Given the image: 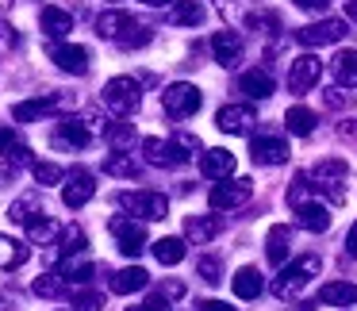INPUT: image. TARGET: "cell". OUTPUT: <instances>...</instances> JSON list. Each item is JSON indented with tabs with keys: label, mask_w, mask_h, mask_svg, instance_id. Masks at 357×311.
<instances>
[{
	"label": "cell",
	"mask_w": 357,
	"mask_h": 311,
	"mask_svg": "<svg viewBox=\"0 0 357 311\" xmlns=\"http://www.w3.org/2000/svg\"><path fill=\"white\" fill-rule=\"evenodd\" d=\"M96 35L100 39H112V43H119V47H142V43L150 39V31L139 24V20L131 16V12H119V8H112V12H104L100 20H96Z\"/></svg>",
	"instance_id": "cell-1"
},
{
	"label": "cell",
	"mask_w": 357,
	"mask_h": 311,
	"mask_svg": "<svg viewBox=\"0 0 357 311\" xmlns=\"http://www.w3.org/2000/svg\"><path fill=\"white\" fill-rule=\"evenodd\" d=\"M185 150H200V142L181 135V139H142V158L158 169H173V165H185L188 154Z\"/></svg>",
	"instance_id": "cell-2"
},
{
	"label": "cell",
	"mask_w": 357,
	"mask_h": 311,
	"mask_svg": "<svg viewBox=\"0 0 357 311\" xmlns=\"http://www.w3.org/2000/svg\"><path fill=\"white\" fill-rule=\"evenodd\" d=\"M323 269V261H319L315 254H307V257H296L292 265H284L280 269V277L273 280V292L280 296V300H292V296H300L303 292V285H307L315 273Z\"/></svg>",
	"instance_id": "cell-3"
},
{
	"label": "cell",
	"mask_w": 357,
	"mask_h": 311,
	"mask_svg": "<svg viewBox=\"0 0 357 311\" xmlns=\"http://www.w3.org/2000/svg\"><path fill=\"white\" fill-rule=\"evenodd\" d=\"M139 104H142V89L135 77H112L104 85V108L116 112V116H131Z\"/></svg>",
	"instance_id": "cell-4"
},
{
	"label": "cell",
	"mask_w": 357,
	"mask_h": 311,
	"mask_svg": "<svg viewBox=\"0 0 357 311\" xmlns=\"http://www.w3.org/2000/svg\"><path fill=\"white\" fill-rule=\"evenodd\" d=\"M200 104H204V93L196 85H188V81H173V85L162 93V108L169 112L173 119L196 116V112H200Z\"/></svg>",
	"instance_id": "cell-5"
},
{
	"label": "cell",
	"mask_w": 357,
	"mask_h": 311,
	"mask_svg": "<svg viewBox=\"0 0 357 311\" xmlns=\"http://www.w3.org/2000/svg\"><path fill=\"white\" fill-rule=\"evenodd\" d=\"M119 208L139 219H150V223L169 215V200L162 192H119Z\"/></svg>",
	"instance_id": "cell-6"
},
{
	"label": "cell",
	"mask_w": 357,
	"mask_h": 311,
	"mask_svg": "<svg viewBox=\"0 0 357 311\" xmlns=\"http://www.w3.org/2000/svg\"><path fill=\"white\" fill-rule=\"evenodd\" d=\"M349 35V27H346V20H315V24H307V27H300L296 31V43H303V47H331V43H342Z\"/></svg>",
	"instance_id": "cell-7"
},
{
	"label": "cell",
	"mask_w": 357,
	"mask_h": 311,
	"mask_svg": "<svg viewBox=\"0 0 357 311\" xmlns=\"http://www.w3.org/2000/svg\"><path fill=\"white\" fill-rule=\"evenodd\" d=\"M112 238H116V246H119V254H127V257H139L142 250H146V227H142V219H112Z\"/></svg>",
	"instance_id": "cell-8"
},
{
	"label": "cell",
	"mask_w": 357,
	"mask_h": 311,
	"mask_svg": "<svg viewBox=\"0 0 357 311\" xmlns=\"http://www.w3.org/2000/svg\"><path fill=\"white\" fill-rule=\"evenodd\" d=\"M250 196H254V181L250 177H238V181L227 177L223 185H215L208 192V204H211V211H231V208H238V204H246Z\"/></svg>",
	"instance_id": "cell-9"
},
{
	"label": "cell",
	"mask_w": 357,
	"mask_h": 311,
	"mask_svg": "<svg viewBox=\"0 0 357 311\" xmlns=\"http://www.w3.org/2000/svg\"><path fill=\"white\" fill-rule=\"evenodd\" d=\"M346 177H349V165L342 162V158H326V162H319L315 169L307 173L311 188H319V192H326V188H331L334 200H342V181H346Z\"/></svg>",
	"instance_id": "cell-10"
},
{
	"label": "cell",
	"mask_w": 357,
	"mask_h": 311,
	"mask_svg": "<svg viewBox=\"0 0 357 311\" xmlns=\"http://www.w3.org/2000/svg\"><path fill=\"white\" fill-rule=\"evenodd\" d=\"M319 77H323V62H319L315 54H300L292 62V70H288V89H292L296 96L311 93V89L319 85Z\"/></svg>",
	"instance_id": "cell-11"
},
{
	"label": "cell",
	"mask_w": 357,
	"mask_h": 311,
	"mask_svg": "<svg viewBox=\"0 0 357 311\" xmlns=\"http://www.w3.org/2000/svg\"><path fill=\"white\" fill-rule=\"evenodd\" d=\"M250 154H254L257 165H284L292 150H288L284 139H277V135L265 131V135H254V139H250Z\"/></svg>",
	"instance_id": "cell-12"
},
{
	"label": "cell",
	"mask_w": 357,
	"mask_h": 311,
	"mask_svg": "<svg viewBox=\"0 0 357 311\" xmlns=\"http://www.w3.org/2000/svg\"><path fill=\"white\" fill-rule=\"evenodd\" d=\"M93 192H96L93 173H89V169H73V173H70V181L62 185V204L77 211V208H85V204L93 200Z\"/></svg>",
	"instance_id": "cell-13"
},
{
	"label": "cell",
	"mask_w": 357,
	"mask_h": 311,
	"mask_svg": "<svg viewBox=\"0 0 357 311\" xmlns=\"http://www.w3.org/2000/svg\"><path fill=\"white\" fill-rule=\"evenodd\" d=\"M254 123H257V112L250 108V104H227V108H219V116H215V127L223 135H246Z\"/></svg>",
	"instance_id": "cell-14"
},
{
	"label": "cell",
	"mask_w": 357,
	"mask_h": 311,
	"mask_svg": "<svg viewBox=\"0 0 357 311\" xmlns=\"http://www.w3.org/2000/svg\"><path fill=\"white\" fill-rule=\"evenodd\" d=\"M47 54L62 73H85L89 70V50L77 47V43H54V47H47Z\"/></svg>",
	"instance_id": "cell-15"
},
{
	"label": "cell",
	"mask_w": 357,
	"mask_h": 311,
	"mask_svg": "<svg viewBox=\"0 0 357 311\" xmlns=\"http://www.w3.org/2000/svg\"><path fill=\"white\" fill-rule=\"evenodd\" d=\"M89 142H93V127L85 123V119H62V123H54V146H66V150H85Z\"/></svg>",
	"instance_id": "cell-16"
},
{
	"label": "cell",
	"mask_w": 357,
	"mask_h": 311,
	"mask_svg": "<svg viewBox=\"0 0 357 311\" xmlns=\"http://www.w3.org/2000/svg\"><path fill=\"white\" fill-rule=\"evenodd\" d=\"M200 173H204V177H211V181L234 177V154H231V150H223V146L204 150V154H200Z\"/></svg>",
	"instance_id": "cell-17"
},
{
	"label": "cell",
	"mask_w": 357,
	"mask_h": 311,
	"mask_svg": "<svg viewBox=\"0 0 357 311\" xmlns=\"http://www.w3.org/2000/svg\"><path fill=\"white\" fill-rule=\"evenodd\" d=\"M58 104H62V96L47 93V96H35V100H20L16 108H12V119L16 123H35L39 116H47V112H54Z\"/></svg>",
	"instance_id": "cell-18"
},
{
	"label": "cell",
	"mask_w": 357,
	"mask_h": 311,
	"mask_svg": "<svg viewBox=\"0 0 357 311\" xmlns=\"http://www.w3.org/2000/svg\"><path fill=\"white\" fill-rule=\"evenodd\" d=\"M273 89H277V85H273V77L265 70H246L238 77V93L246 96V100H269Z\"/></svg>",
	"instance_id": "cell-19"
},
{
	"label": "cell",
	"mask_w": 357,
	"mask_h": 311,
	"mask_svg": "<svg viewBox=\"0 0 357 311\" xmlns=\"http://www.w3.org/2000/svg\"><path fill=\"white\" fill-rule=\"evenodd\" d=\"M39 27H43L47 39H66V35L73 31V16L66 8H54V4H50V8L39 12Z\"/></svg>",
	"instance_id": "cell-20"
},
{
	"label": "cell",
	"mask_w": 357,
	"mask_h": 311,
	"mask_svg": "<svg viewBox=\"0 0 357 311\" xmlns=\"http://www.w3.org/2000/svg\"><path fill=\"white\" fill-rule=\"evenodd\" d=\"M146 280H150V273L146 269H139V265H127V269H119V273H112V292L116 296H131V292H142L146 288Z\"/></svg>",
	"instance_id": "cell-21"
},
{
	"label": "cell",
	"mask_w": 357,
	"mask_h": 311,
	"mask_svg": "<svg viewBox=\"0 0 357 311\" xmlns=\"http://www.w3.org/2000/svg\"><path fill=\"white\" fill-rule=\"evenodd\" d=\"M319 303H326V308H349V303H357V285L331 280V285L319 288Z\"/></svg>",
	"instance_id": "cell-22"
},
{
	"label": "cell",
	"mask_w": 357,
	"mask_h": 311,
	"mask_svg": "<svg viewBox=\"0 0 357 311\" xmlns=\"http://www.w3.org/2000/svg\"><path fill=\"white\" fill-rule=\"evenodd\" d=\"M219 234V219L215 215H188L185 219V238L196 242V246H208Z\"/></svg>",
	"instance_id": "cell-23"
},
{
	"label": "cell",
	"mask_w": 357,
	"mask_h": 311,
	"mask_svg": "<svg viewBox=\"0 0 357 311\" xmlns=\"http://www.w3.org/2000/svg\"><path fill=\"white\" fill-rule=\"evenodd\" d=\"M211 54H215L219 66H234L242 58V39L234 31H215V39H211Z\"/></svg>",
	"instance_id": "cell-24"
},
{
	"label": "cell",
	"mask_w": 357,
	"mask_h": 311,
	"mask_svg": "<svg viewBox=\"0 0 357 311\" xmlns=\"http://www.w3.org/2000/svg\"><path fill=\"white\" fill-rule=\"evenodd\" d=\"M231 285H234V296H238V300H257L261 288H265V277L254 269V265H242V269L234 273Z\"/></svg>",
	"instance_id": "cell-25"
},
{
	"label": "cell",
	"mask_w": 357,
	"mask_h": 311,
	"mask_svg": "<svg viewBox=\"0 0 357 311\" xmlns=\"http://www.w3.org/2000/svg\"><path fill=\"white\" fill-rule=\"evenodd\" d=\"M296 219H300V227L311 234H323L326 227H331V211H326L323 204H311V200H303L300 208H296Z\"/></svg>",
	"instance_id": "cell-26"
},
{
	"label": "cell",
	"mask_w": 357,
	"mask_h": 311,
	"mask_svg": "<svg viewBox=\"0 0 357 311\" xmlns=\"http://www.w3.org/2000/svg\"><path fill=\"white\" fill-rule=\"evenodd\" d=\"M331 70H334V81L342 89H357V50H338Z\"/></svg>",
	"instance_id": "cell-27"
},
{
	"label": "cell",
	"mask_w": 357,
	"mask_h": 311,
	"mask_svg": "<svg viewBox=\"0 0 357 311\" xmlns=\"http://www.w3.org/2000/svg\"><path fill=\"white\" fill-rule=\"evenodd\" d=\"M169 24L173 27H196V24H204V4H200V0H173Z\"/></svg>",
	"instance_id": "cell-28"
},
{
	"label": "cell",
	"mask_w": 357,
	"mask_h": 311,
	"mask_svg": "<svg viewBox=\"0 0 357 311\" xmlns=\"http://www.w3.org/2000/svg\"><path fill=\"white\" fill-rule=\"evenodd\" d=\"M58 277H62L66 285H85V280L93 277V261H89L85 254L62 257V265H58Z\"/></svg>",
	"instance_id": "cell-29"
},
{
	"label": "cell",
	"mask_w": 357,
	"mask_h": 311,
	"mask_svg": "<svg viewBox=\"0 0 357 311\" xmlns=\"http://www.w3.org/2000/svg\"><path fill=\"white\" fill-rule=\"evenodd\" d=\"M104 173L108 177H123V181H135L142 173V165L135 162L131 154H123V150H112L108 158H104Z\"/></svg>",
	"instance_id": "cell-30"
},
{
	"label": "cell",
	"mask_w": 357,
	"mask_h": 311,
	"mask_svg": "<svg viewBox=\"0 0 357 311\" xmlns=\"http://www.w3.org/2000/svg\"><path fill=\"white\" fill-rule=\"evenodd\" d=\"M288 238H292V231H288L284 223L269 227V234H265V257H269L273 265H284V257H288Z\"/></svg>",
	"instance_id": "cell-31"
},
{
	"label": "cell",
	"mask_w": 357,
	"mask_h": 311,
	"mask_svg": "<svg viewBox=\"0 0 357 311\" xmlns=\"http://www.w3.org/2000/svg\"><path fill=\"white\" fill-rule=\"evenodd\" d=\"M284 123H288V131H292V135H300V139H307V135L315 131L319 116H315L311 108H303V104H292V108L284 112Z\"/></svg>",
	"instance_id": "cell-32"
},
{
	"label": "cell",
	"mask_w": 357,
	"mask_h": 311,
	"mask_svg": "<svg viewBox=\"0 0 357 311\" xmlns=\"http://www.w3.org/2000/svg\"><path fill=\"white\" fill-rule=\"evenodd\" d=\"M150 250H154V257H158L162 265H181V261H185V254H188V250H185V238H173V234L158 238Z\"/></svg>",
	"instance_id": "cell-33"
},
{
	"label": "cell",
	"mask_w": 357,
	"mask_h": 311,
	"mask_svg": "<svg viewBox=\"0 0 357 311\" xmlns=\"http://www.w3.org/2000/svg\"><path fill=\"white\" fill-rule=\"evenodd\" d=\"M31 257V250L24 242L8 238V234H0V269H20V265Z\"/></svg>",
	"instance_id": "cell-34"
},
{
	"label": "cell",
	"mask_w": 357,
	"mask_h": 311,
	"mask_svg": "<svg viewBox=\"0 0 357 311\" xmlns=\"http://www.w3.org/2000/svg\"><path fill=\"white\" fill-rule=\"evenodd\" d=\"M0 154L8 158V162H16V165L31 162V150L20 142V135L12 131V127H0Z\"/></svg>",
	"instance_id": "cell-35"
},
{
	"label": "cell",
	"mask_w": 357,
	"mask_h": 311,
	"mask_svg": "<svg viewBox=\"0 0 357 311\" xmlns=\"http://www.w3.org/2000/svg\"><path fill=\"white\" fill-rule=\"evenodd\" d=\"M27 234H31V242H39V246H47V242L58 238V223L43 211V215H35L31 223H27Z\"/></svg>",
	"instance_id": "cell-36"
},
{
	"label": "cell",
	"mask_w": 357,
	"mask_h": 311,
	"mask_svg": "<svg viewBox=\"0 0 357 311\" xmlns=\"http://www.w3.org/2000/svg\"><path fill=\"white\" fill-rule=\"evenodd\" d=\"M85 246H89V238H85V231H81V227H66L62 238H58V254H62V257L85 254Z\"/></svg>",
	"instance_id": "cell-37"
},
{
	"label": "cell",
	"mask_w": 357,
	"mask_h": 311,
	"mask_svg": "<svg viewBox=\"0 0 357 311\" xmlns=\"http://www.w3.org/2000/svg\"><path fill=\"white\" fill-rule=\"evenodd\" d=\"M35 215H43V208H39V200H35V196H24V200H16L12 204V211H8V219L12 223H31Z\"/></svg>",
	"instance_id": "cell-38"
},
{
	"label": "cell",
	"mask_w": 357,
	"mask_h": 311,
	"mask_svg": "<svg viewBox=\"0 0 357 311\" xmlns=\"http://www.w3.org/2000/svg\"><path fill=\"white\" fill-rule=\"evenodd\" d=\"M104 135H108V142H112V146H131V142H135V127L131 123H123V119H116V123H108V127H104Z\"/></svg>",
	"instance_id": "cell-39"
},
{
	"label": "cell",
	"mask_w": 357,
	"mask_h": 311,
	"mask_svg": "<svg viewBox=\"0 0 357 311\" xmlns=\"http://www.w3.org/2000/svg\"><path fill=\"white\" fill-rule=\"evenodd\" d=\"M31 173H35L39 185H58V181L66 177V169H62V165H54V162H31Z\"/></svg>",
	"instance_id": "cell-40"
},
{
	"label": "cell",
	"mask_w": 357,
	"mask_h": 311,
	"mask_svg": "<svg viewBox=\"0 0 357 311\" xmlns=\"http://www.w3.org/2000/svg\"><path fill=\"white\" fill-rule=\"evenodd\" d=\"M35 292H39V296H62V277H58V273L39 277V280H35Z\"/></svg>",
	"instance_id": "cell-41"
},
{
	"label": "cell",
	"mask_w": 357,
	"mask_h": 311,
	"mask_svg": "<svg viewBox=\"0 0 357 311\" xmlns=\"http://www.w3.org/2000/svg\"><path fill=\"white\" fill-rule=\"evenodd\" d=\"M73 308H81V311H100V308H104V296H100V292H89V288H85V292L73 296Z\"/></svg>",
	"instance_id": "cell-42"
},
{
	"label": "cell",
	"mask_w": 357,
	"mask_h": 311,
	"mask_svg": "<svg viewBox=\"0 0 357 311\" xmlns=\"http://www.w3.org/2000/svg\"><path fill=\"white\" fill-rule=\"evenodd\" d=\"M196 273H200V277L208 280V285L223 280V277H219V261H215V257H200V261H196Z\"/></svg>",
	"instance_id": "cell-43"
},
{
	"label": "cell",
	"mask_w": 357,
	"mask_h": 311,
	"mask_svg": "<svg viewBox=\"0 0 357 311\" xmlns=\"http://www.w3.org/2000/svg\"><path fill=\"white\" fill-rule=\"evenodd\" d=\"M12 47H16V31L8 24H0V50H12Z\"/></svg>",
	"instance_id": "cell-44"
},
{
	"label": "cell",
	"mask_w": 357,
	"mask_h": 311,
	"mask_svg": "<svg viewBox=\"0 0 357 311\" xmlns=\"http://www.w3.org/2000/svg\"><path fill=\"white\" fill-rule=\"evenodd\" d=\"M139 311H169V308H165V296H150Z\"/></svg>",
	"instance_id": "cell-45"
},
{
	"label": "cell",
	"mask_w": 357,
	"mask_h": 311,
	"mask_svg": "<svg viewBox=\"0 0 357 311\" xmlns=\"http://www.w3.org/2000/svg\"><path fill=\"white\" fill-rule=\"evenodd\" d=\"M200 311H238V308H231V303H223V300H204Z\"/></svg>",
	"instance_id": "cell-46"
},
{
	"label": "cell",
	"mask_w": 357,
	"mask_h": 311,
	"mask_svg": "<svg viewBox=\"0 0 357 311\" xmlns=\"http://www.w3.org/2000/svg\"><path fill=\"white\" fill-rule=\"evenodd\" d=\"M296 8H303V12H323L326 0H296Z\"/></svg>",
	"instance_id": "cell-47"
},
{
	"label": "cell",
	"mask_w": 357,
	"mask_h": 311,
	"mask_svg": "<svg viewBox=\"0 0 357 311\" xmlns=\"http://www.w3.org/2000/svg\"><path fill=\"white\" fill-rule=\"evenodd\" d=\"M346 250H349V257H357V223L349 227V234H346Z\"/></svg>",
	"instance_id": "cell-48"
},
{
	"label": "cell",
	"mask_w": 357,
	"mask_h": 311,
	"mask_svg": "<svg viewBox=\"0 0 357 311\" xmlns=\"http://www.w3.org/2000/svg\"><path fill=\"white\" fill-rule=\"evenodd\" d=\"M338 131L346 135V139H357V119H346V123H342Z\"/></svg>",
	"instance_id": "cell-49"
},
{
	"label": "cell",
	"mask_w": 357,
	"mask_h": 311,
	"mask_svg": "<svg viewBox=\"0 0 357 311\" xmlns=\"http://www.w3.org/2000/svg\"><path fill=\"white\" fill-rule=\"evenodd\" d=\"M346 16L357 24V0H346Z\"/></svg>",
	"instance_id": "cell-50"
},
{
	"label": "cell",
	"mask_w": 357,
	"mask_h": 311,
	"mask_svg": "<svg viewBox=\"0 0 357 311\" xmlns=\"http://www.w3.org/2000/svg\"><path fill=\"white\" fill-rule=\"evenodd\" d=\"M142 4H150V8H162V4H169V0H142Z\"/></svg>",
	"instance_id": "cell-51"
}]
</instances>
